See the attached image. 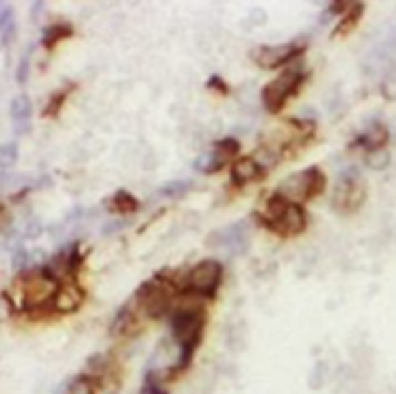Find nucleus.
<instances>
[{
	"mask_svg": "<svg viewBox=\"0 0 396 394\" xmlns=\"http://www.w3.org/2000/svg\"><path fill=\"white\" fill-rule=\"evenodd\" d=\"M261 222L275 234L296 236L302 234L308 227V217L298 203H290L278 194L267 201V207L261 214Z\"/></svg>",
	"mask_w": 396,
	"mask_h": 394,
	"instance_id": "f257e3e1",
	"label": "nucleus"
},
{
	"mask_svg": "<svg viewBox=\"0 0 396 394\" xmlns=\"http://www.w3.org/2000/svg\"><path fill=\"white\" fill-rule=\"evenodd\" d=\"M172 336L180 346V360L176 369H184L192 360L203 333V317L197 309H178L172 313Z\"/></svg>",
	"mask_w": 396,
	"mask_h": 394,
	"instance_id": "f03ea898",
	"label": "nucleus"
},
{
	"mask_svg": "<svg viewBox=\"0 0 396 394\" xmlns=\"http://www.w3.org/2000/svg\"><path fill=\"white\" fill-rule=\"evenodd\" d=\"M327 178L325 174L319 170L317 167L303 168L300 172L290 174L288 178H284L281 182V186L276 190V194L288 199L290 203H303V201L316 197L325 190Z\"/></svg>",
	"mask_w": 396,
	"mask_h": 394,
	"instance_id": "7ed1b4c3",
	"label": "nucleus"
},
{
	"mask_svg": "<svg viewBox=\"0 0 396 394\" xmlns=\"http://www.w3.org/2000/svg\"><path fill=\"white\" fill-rule=\"evenodd\" d=\"M58 281L47 269L41 271L35 269L31 273L21 276L20 281V298L24 300L26 308H43L45 304H53L54 296L58 292Z\"/></svg>",
	"mask_w": 396,
	"mask_h": 394,
	"instance_id": "20e7f679",
	"label": "nucleus"
},
{
	"mask_svg": "<svg viewBox=\"0 0 396 394\" xmlns=\"http://www.w3.org/2000/svg\"><path fill=\"white\" fill-rule=\"evenodd\" d=\"M303 78H306V76H303L300 70H294V68H292V70L282 72V74L278 76V78H275L273 81H269L261 91L263 107L267 108L271 114L281 113L282 107L286 105L288 97L296 95V91H298V87H300V83L303 81Z\"/></svg>",
	"mask_w": 396,
	"mask_h": 394,
	"instance_id": "39448f33",
	"label": "nucleus"
},
{
	"mask_svg": "<svg viewBox=\"0 0 396 394\" xmlns=\"http://www.w3.org/2000/svg\"><path fill=\"white\" fill-rule=\"evenodd\" d=\"M365 199V184L356 170H348L338 178L335 195H333V207L336 213L350 214L358 211Z\"/></svg>",
	"mask_w": 396,
	"mask_h": 394,
	"instance_id": "423d86ee",
	"label": "nucleus"
},
{
	"mask_svg": "<svg viewBox=\"0 0 396 394\" xmlns=\"http://www.w3.org/2000/svg\"><path fill=\"white\" fill-rule=\"evenodd\" d=\"M222 281V265L215 259H205L197 263L186 274V288L189 292L205 298H213Z\"/></svg>",
	"mask_w": 396,
	"mask_h": 394,
	"instance_id": "0eeeda50",
	"label": "nucleus"
},
{
	"mask_svg": "<svg viewBox=\"0 0 396 394\" xmlns=\"http://www.w3.org/2000/svg\"><path fill=\"white\" fill-rule=\"evenodd\" d=\"M137 304L145 309V313L151 317H161L170 309V300H172V288L168 286L162 279H153V281L141 284L140 290L135 292Z\"/></svg>",
	"mask_w": 396,
	"mask_h": 394,
	"instance_id": "6e6552de",
	"label": "nucleus"
},
{
	"mask_svg": "<svg viewBox=\"0 0 396 394\" xmlns=\"http://www.w3.org/2000/svg\"><path fill=\"white\" fill-rule=\"evenodd\" d=\"M303 53L302 45H298L294 41L284 43V45H263L251 51V61L256 62L259 68L265 70H275V68L294 61L298 54Z\"/></svg>",
	"mask_w": 396,
	"mask_h": 394,
	"instance_id": "1a4fd4ad",
	"label": "nucleus"
},
{
	"mask_svg": "<svg viewBox=\"0 0 396 394\" xmlns=\"http://www.w3.org/2000/svg\"><path fill=\"white\" fill-rule=\"evenodd\" d=\"M83 298H85V294H83L81 288H78L75 284H68V286L58 288L51 306L58 313H72L83 304Z\"/></svg>",
	"mask_w": 396,
	"mask_h": 394,
	"instance_id": "9d476101",
	"label": "nucleus"
},
{
	"mask_svg": "<svg viewBox=\"0 0 396 394\" xmlns=\"http://www.w3.org/2000/svg\"><path fill=\"white\" fill-rule=\"evenodd\" d=\"M209 244L222 247H242L246 244V222H236L232 227L213 232Z\"/></svg>",
	"mask_w": 396,
	"mask_h": 394,
	"instance_id": "9b49d317",
	"label": "nucleus"
},
{
	"mask_svg": "<svg viewBox=\"0 0 396 394\" xmlns=\"http://www.w3.org/2000/svg\"><path fill=\"white\" fill-rule=\"evenodd\" d=\"M261 174V167L251 157H242V159H238L232 165V182H234L236 186H246L249 182L257 180Z\"/></svg>",
	"mask_w": 396,
	"mask_h": 394,
	"instance_id": "f8f14e48",
	"label": "nucleus"
},
{
	"mask_svg": "<svg viewBox=\"0 0 396 394\" xmlns=\"http://www.w3.org/2000/svg\"><path fill=\"white\" fill-rule=\"evenodd\" d=\"M387 140H389V130L383 124H375L365 134L360 135L356 143L368 149V151H379L387 143Z\"/></svg>",
	"mask_w": 396,
	"mask_h": 394,
	"instance_id": "ddd939ff",
	"label": "nucleus"
},
{
	"mask_svg": "<svg viewBox=\"0 0 396 394\" xmlns=\"http://www.w3.org/2000/svg\"><path fill=\"white\" fill-rule=\"evenodd\" d=\"M137 207H140L137 199H135L134 195L130 194V192H124V190L116 192V194L113 195L110 203H108V209H110L113 213H118V214L134 213V211H137Z\"/></svg>",
	"mask_w": 396,
	"mask_h": 394,
	"instance_id": "4468645a",
	"label": "nucleus"
},
{
	"mask_svg": "<svg viewBox=\"0 0 396 394\" xmlns=\"http://www.w3.org/2000/svg\"><path fill=\"white\" fill-rule=\"evenodd\" d=\"M72 35V27L68 24H54V26L47 27L45 33H43V45L47 48H53L58 41L66 39Z\"/></svg>",
	"mask_w": 396,
	"mask_h": 394,
	"instance_id": "2eb2a0df",
	"label": "nucleus"
},
{
	"mask_svg": "<svg viewBox=\"0 0 396 394\" xmlns=\"http://www.w3.org/2000/svg\"><path fill=\"white\" fill-rule=\"evenodd\" d=\"M10 114H12L14 122L29 120V114H31V100L27 99V95H18V97H14L12 103H10Z\"/></svg>",
	"mask_w": 396,
	"mask_h": 394,
	"instance_id": "dca6fc26",
	"label": "nucleus"
},
{
	"mask_svg": "<svg viewBox=\"0 0 396 394\" xmlns=\"http://www.w3.org/2000/svg\"><path fill=\"white\" fill-rule=\"evenodd\" d=\"M194 186V182L192 180H172V182H167V184H162L159 187V195L162 197H180V195L188 194L189 190Z\"/></svg>",
	"mask_w": 396,
	"mask_h": 394,
	"instance_id": "f3484780",
	"label": "nucleus"
},
{
	"mask_svg": "<svg viewBox=\"0 0 396 394\" xmlns=\"http://www.w3.org/2000/svg\"><path fill=\"white\" fill-rule=\"evenodd\" d=\"M132 325H134V315H132L128 308H122L115 317V321H113V325H110V334H115V336L126 334Z\"/></svg>",
	"mask_w": 396,
	"mask_h": 394,
	"instance_id": "a211bd4d",
	"label": "nucleus"
},
{
	"mask_svg": "<svg viewBox=\"0 0 396 394\" xmlns=\"http://www.w3.org/2000/svg\"><path fill=\"white\" fill-rule=\"evenodd\" d=\"M362 12H363V4H356V6H352L348 10V12L344 14L343 20H340V24H338V27H336V33H348L350 29H354V26H356L358 21H360V18H362Z\"/></svg>",
	"mask_w": 396,
	"mask_h": 394,
	"instance_id": "6ab92c4d",
	"label": "nucleus"
},
{
	"mask_svg": "<svg viewBox=\"0 0 396 394\" xmlns=\"http://www.w3.org/2000/svg\"><path fill=\"white\" fill-rule=\"evenodd\" d=\"M64 394H95V381L89 375H80L68 385Z\"/></svg>",
	"mask_w": 396,
	"mask_h": 394,
	"instance_id": "aec40b11",
	"label": "nucleus"
},
{
	"mask_svg": "<svg viewBox=\"0 0 396 394\" xmlns=\"http://www.w3.org/2000/svg\"><path fill=\"white\" fill-rule=\"evenodd\" d=\"M238 149H240V145H238V141L232 140V138H224V140H221L215 145V151L221 155L222 159L226 160V162L238 153Z\"/></svg>",
	"mask_w": 396,
	"mask_h": 394,
	"instance_id": "412c9836",
	"label": "nucleus"
},
{
	"mask_svg": "<svg viewBox=\"0 0 396 394\" xmlns=\"http://www.w3.org/2000/svg\"><path fill=\"white\" fill-rule=\"evenodd\" d=\"M16 160H18V145L16 143L2 145V149H0V167H2V170H8Z\"/></svg>",
	"mask_w": 396,
	"mask_h": 394,
	"instance_id": "4be33fe9",
	"label": "nucleus"
},
{
	"mask_svg": "<svg viewBox=\"0 0 396 394\" xmlns=\"http://www.w3.org/2000/svg\"><path fill=\"white\" fill-rule=\"evenodd\" d=\"M68 97L66 91H56V93H53V97L48 99L47 107H45V116H56V113L61 110L62 105H64V99Z\"/></svg>",
	"mask_w": 396,
	"mask_h": 394,
	"instance_id": "5701e85b",
	"label": "nucleus"
},
{
	"mask_svg": "<svg viewBox=\"0 0 396 394\" xmlns=\"http://www.w3.org/2000/svg\"><path fill=\"white\" fill-rule=\"evenodd\" d=\"M368 162H370L371 168H375V170H381V168H385L387 165H389V155L373 153L370 159H368Z\"/></svg>",
	"mask_w": 396,
	"mask_h": 394,
	"instance_id": "b1692460",
	"label": "nucleus"
},
{
	"mask_svg": "<svg viewBox=\"0 0 396 394\" xmlns=\"http://www.w3.org/2000/svg\"><path fill=\"white\" fill-rule=\"evenodd\" d=\"M27 76H29V56H24L20 61V66H18V72H16V78H18V83L24 85L27 81Z\"/></svg>",
	"mask_w": 396,
	"mask_h": 394,
	"instance_id": "393cba45",
	"label": "nucleus"
},
{
	"mask_svg": "<svg viewBox=\"0 0 396 394\" xmlns=\"http://www.w3.org/2000/svg\"><path fill=\"white\" fill-rule=\"evenodd\" d=\"M27 263V254H26V249L21 246H18L16 247V254H14V267L16 269H21L24 265Z\"/></svg>",
	"mask_w": 396,
	"mask_h": 394,
	"instance_id": "a878e982",
	"label": "nucleus"
},
{
	"mask_svg": "<svg viewBox=\"0 0 396 394\" xmlns=\"http://www.w3.org/2000/svg\"><path fill=\"white\" fill-rule=\"evenodd\" d=\"M209 87H219L222 93H226V91H229L226 83H224V81H222L219 76H213V78H211V81H209Z\"/></svg>",
	"mask_w": 396,
	"mask_h": 394,
	"instance_id": "bb28decb",
	"label": "nucleus"
},
{
	"mask_svg": "<svg viewBox=\"0 0 396 394\" xmlns=\"http://www.w3.org/2000/svg\"><path fill=\"white\" fill-rule=\"evenodd\" d=\"M145 393L147 394H167L165 390L159 388V385H153V383H147V388H145Z\"/></svg>",
	"mask_w": 396,
	"mask_h": 394,
	"instance_id": "cd10ccee",
	"label": "nucleus"
}]
</instances>
